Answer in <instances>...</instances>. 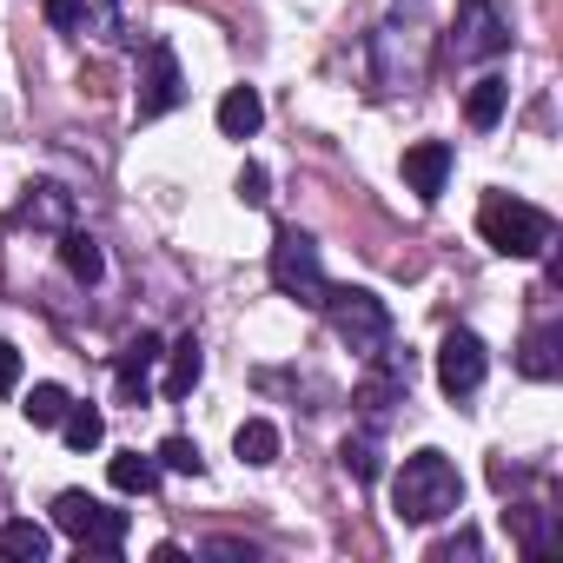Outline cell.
Instances as JSON below:
<instances>
[{"label":"cell","mask_w":563,"mask_h":563,"mask_svg":"<svg viewBox=\"0 0 563 563\" xmlns=\"http://www.w3.org/2000/svg\"><path fill=\"white\" fill-rule=\"evenodd\" d=\"M457 504H464V477H457V464H451L444 451H411L405 471H398V484H391V510H398V523H438V517H451Z\"/></svg>","instance_id":"cell-1"},{"label":"cell","mask_w":563,"mask_h":563,"mask_svg":"<svg viewBox=\"0 0 563 563\" xmlns=\"http://www.w3.org/2000/svg\"><path fill=\"white\" fill-rule=\"evenodd\" d=\"M477 232L504 258H543L550 252V212H537L530 199H510V192H490L477 206Z\"/></svg>","instance_id":"cell-2"},{"label":"cell","mask_w":563,"mask_h":563,"mask_svg":"<svg viewBox=\"0 0 563 563\" xmlns=\"http://www.w3.org/2000/svg\"><path fill=\"white\" fill-rule=\"evenodd\" d=\"M319 312L332 319V332H339L358 358H378V352L391 345V312H385V299L365 292V286H325Z\"/></svg>","instance_id":"cell-3"},{"label":"cell","mask_w":563,"mask_h":563,"mask_svg":"<svg viewBox=\"0 0 563 563\" xmlns=\"http://www.w3.org/2000/svg\"><path fill=\"white\" fill-rule=\"evenodd\" d=\"M272 286L286 292V299H299V306H319L325 299V265H319V245L299 232V225H278V239H272Z\"/></svg>","instance_id":"cell-4"},{"label":"cell","mask_w":563,"mask_h":563,"mask_svg":"<svg viewBox=\"0 0 563 563\" xmlns=\"http://www.w3.org/2000/svg\"><path fill=\"white\" fill-rule=\"evenodd\" d=\"M126 510H107L100 497H87V490H60L54 497V530L60 537H74L80 550H100V556H113L120 543H126Z\"/></svg>","instance_id":"cell-5"},{"label":"cell","mask_w":563,"mask_h":563,"mask_svg":"<svg viewBox=\"0 0 563 563\" xmlns=\"http://www.w3.org/2000/svg\"><path fill=\"white\" fill-rule=\"evenodd\" d=\"M504 47H510L504 8H497V0H464V14H457V27H451V54H457V60H497Z\"/></svg>","instance_id":"cell-6"},{"label":"cell","mask_w":563,"mask_h":563,"mask_svg":"<svg viewBox=\"0 0 563 563\" xmlns=\"http://www.w3.org/2000/svg\"><path fill=\"white\" fill-rule=\"evenodd\" d=\"M186 100V80H179V54L166 47V41H153L146 54H140V120H159V113H173Z\"/></svg>","instance_id":"cell-7"},{"label":"cell","mask_w":563,"mask_h":563,"mask_svg":"<svg viewBox=\"0 0 563 563\" xmlns=\"http://www.w3.org/2000/svg\"><path fill=\"white\" fill-rule=\"evenodd\" d=\"M484 372H490L484 339H477V332H444V345H438V385H444L451 398H471V391L484 385Z\"/></svg>","instance_id":"cell-8"},{"label":"cell","mask_w":563,"mask_h":563,"mask_svg":"<svg viewBox=\"0 0 563 563\" xmlns=\"http://www.w3.org/2000/svg\"><path fill=\"white\" fill-rule=\"evenodd\" d=\"M159 339L153 332H140L133 345H120V358H113V391H120V405H146V391H153V372H159Z\"/></svg>","instance_id":"cell-9"},{"label":"cell","mask_w":563,"mask_h":563,"mask_svg":"<svg viewBox=\"0 0 563 563\" xmlns=\"http://www.w3.org/2000/svg\"><path fill=\"white\" fill-rule=\"evenodd\" d=\"M444 179H451V146H444V140H418V146H405V186H411L418 199H438Z\"/></svg>","instance_id":"cell-10"},{"label":"cell","mask_w":563,"mask_h":563,"mask_svg":"<svg viewBox=\"0 0 563 563\" xmlns=\"http://www.w3.org/2000/svg\"><path fill=\"white\" fill-rule=\"evenodd\" d=\"M67 219H74V199H67L54 179L27 186V199H21V225H47V232H67Z\"/></svg>","instance_id":"cell-11"},{"label":"cell","mask_w":563,"mask_h":563,"mask_svg":"<svg viewBox=\"0 0 563 563\" xmlns=\"http://www.w3.org/2000/svg\"><path fill=\"white\" fill-rule=\"evenodd\" d=\"M258 120H265V100H258L252 87H232V93L219 100V133H225V140H252Z\"/></svg>","instance_id":"cell-12"},{"label":"cell","mask_w":563,"mask_h":563,"mask_svg":"<svg viewBox=\"0 0 563 563\" xmlns=\"http://www.w3.org/2000/svg\"><path fill=\"white\" fill-rule=\"evenodd\" d=\"M556 345H563V325H537V332L523 339V352H517V372H523V378H556V372H563Z\"/></svg>","instance_id":"cell-13"},{"label":"cell","mask_w":563,"mask_h":563,"mask_svg":"<svg viewBox=\"0 0 563 563\" xmlns=\"http://www.w3.org/2000/svg\"><path fill=\"white\" fill-rule=\"evenodd\" d=\"M166 358V398H192V385H199V372H206V358H199V339L186 332L173 352H159Z\"/></svg>","instance_id":"cell-14"},{"label":"cell","mask_w":563,"mask_h":563,"mask_svg":"<svg viewBox=\"0 0 563 563\" xmlns=\"http://www.w3.org/2000/svg\"><path fill=\"white\" fill-rule=\"evenodd\" d=\"M107 477H113V490H120V497H146V490L159 484V457H140V451H120V457L107 464Z\"/></svg>","instance_id":"cell-15"},{"label":"cell","mask_w":563,"mask_h":563,"mask_svg":"<svg viewBox=\"0 0 563 563\" xmlns=\"http://www.w3.org/2000/svg\"><path fill=\"white\" fill-rule=\"evenodd\" d=\"M47 550H54V530H47V523H27V517L0 523V556H27V563H41Z\"/></svg>","instance_id":"cell-16"},{"label":"cell","mask_w":563,"mask_h":563,"mask_svg":"<svg viewBox=\"0 0 563 563\" xmlns=\"http://www.w3.org/2000/svg\"><path fill=\"white\" fill-rule=\"evenodd\" d=\"M504 100H510V87H504L497 74H484V80L471 87V100H464V120H471L477 133H490V126L504 120Z\"/></svg>","instance_id":"cell-17"},{"label":"cell","mask_w":563,"mask_h":563,"mask_svg":"<svg viewBox=\"0 0 563 563\" xmlns=\"http://www.w3.org/2000/svg\"><path fill=\"white\" fill-rule=\"evenodd\" d=\"M60 265L80 278V286H93V278L107 272V258H100V245H93L87 232H60Z\"/></svg>","instance_id":"cell-18"},{"label":"cell","mask_w":563,"mask_h":563,"mask_svg":"<svg viewBox=\"0 0 563 563\" xmlns=\"http://www.w3.org/2000/svg\"><path fill=\"white\" fill-rule=\"evenodd\" d=\"M232 451H239L245 464H272V457H278V424H265V418H245V424L232 431Z\"/></svg>","instance_id":"cell-19"},{"label":"cell","mask_w":563,"mask_h":563,"mask_svg":"<svg viewBox=\"0 0 563 563\" xmlns=\"http://www.w3.org/2000/svg\"><path fill=\"white\" fill-rule=\"evenodd\" d=\"M345 471L358 477V484H378L385 477V451H378V431H358V438H345Z\"/></svg>","instance_id":"cell-20"},{"label":"cell","mask_w":563,"mask_h":563,"mask_svg":"<svg viewBox=\"0 0 563 563\" xmlns=\"http://www.w3.org/2000/svg\"><path fill=\"white\" fill-rule=\"evenodd\" d=\"M60 438H67L74 451H93V444L107 438V418H100L93 405H67V418H60Z\"/></svg>","instance_id":"cell-21"},{"label":"cell","mask_w":563,"mask_h":563,"mask_svg":"<svg viewBox=\"0 0 563 563\" xmlns=\"http://www.w3.org/2000/svg\"><path fill=\"white\" fill-rule=\"evenodd\" d=\"M67 405H74V398H67L60 385H34L21 411H27V424H41V431H47V424H60V418H67Z\"/></svg>","instance_id":"cell-22"},{"label":"cell","mask_w":563,"mask_h":563,"mask_svg":"<svg viewBox=\"0 0 563 563\" xmlns=\"http://www.w3.org/2000/svg\"><path fill=\"white\" fill-rule=\"evenodd\" d=\"M153 457H159V471H179V477H199V471H206V457H199L192 438H166Z\"/></svg>","instance_id":"cell-23"},{"label":"cell","mask_w":563,"mask_h":563,"mask_svg":"<svg viewBox=\"0 0 563 563\" xmlns=\"http://www.w3.org/2000/svg\"><path fill=\"white\" fill-rule=\"evenodd\" d=\"M41 8H47V27H60V34H74L87 21V0H41Z\"/></svg>","instance_id":"cell-24"},{"label":"cell","mask_w":563,"mask_h":563,"mask_svg":"<svg viewBox=\"0 0 563 563\" xmlns=\"http://www.w3.org/2000/svg\"><path fill=\"white\" fill-rule=\"evenodd\" d=\"M232 192H239L245 206H265V166H239V179H232Z\"/></svg>","instance_id":"cell-25"},{"label":"cell","mask_w":563,"mask_h":563,"mask_svg":"<svg viewBox=\"0 0 563 563\" xmlns=\"http://www.w3.org/2000/svg\"><path fill=\"white\" fill-rule=\"evenodd\" d=\"M14 391H21V352L0 345V398H14Z\"/></svg>","instance_id":"cell-26"},{"label":"cell","mask_w":563,"mask_h":563,"mask_svg":"<svg viewBox=\"0 0 563 563\" xmlns=\"http://www.w3.org/2000/svg\"><path fill=\"white\" fill-rule=\"evenodd\" d=\"M431 556H438V563H451V556H477V537H471V530H457V537H451V543H438Z\"/></svg>","instance_id":"cell-27"},{"label":"cell","mask_w":563,"mask_h":563,"mask_svg":"<svg viewBox=\"0 0 563 563\" xmlns=\"http://www.w3.org/2000/svg\"><path fill=\"white\" fill-rule=\"evenodd\" d=\"M206 550H212V556H245V563H252V543H232V537H212Z\"/></svg>","instance_id":"cell-28"}]
</instances>
